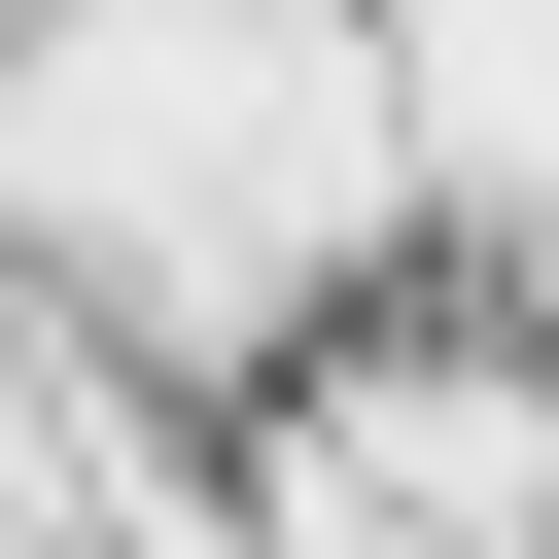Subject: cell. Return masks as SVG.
<instances>
[{
  "instance_id": "cell-1",
  "label": "cell",
  "mask_w": 559,
  "mask_h": 559,
  "mask_svg": "<svg viewBox=\"0 0 559 559\" xmlns=\"http://www.w3.org/2000/svg\"><path fill=\"white\" fill-rule=\"evenodd\" d=\"M0 140H35V210H70L140 314H314V280L419 210L384 0H35Z\"/></svg>"
}]
</instances>
